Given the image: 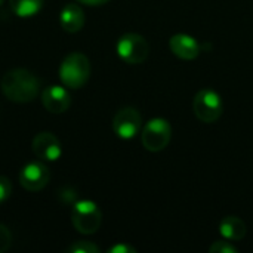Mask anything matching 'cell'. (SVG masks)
Listing matches in <instances>:
<instances>
[{
  "instance_id": "20",
  "label": "cell",
  "mask_w": 253,
  "mask_h": 253,
  "mask_svg": "<svg viewBox=\"0 0 253 253\" xmlns=\"http://www.w3.org/2000/svg\"><path fill=\"white\" fill-rule=\"evenodd\" d=\"M77 1L83 3V4H87V6H101V4L108 3L110 0H77Z\"/></svg>"
},
{
  "instance_id": "9",
  "label": "cell",
  "mask_w": 253,
  "mask_h": 253,
  "mask_svg": "<svg viewBox=\"0 0 253 253\" xmlns=\"http://www.w3.org/2000/svg\"><path fill=\"white\" fill-rule=\"evenodd\" d=\"M33 153L43 162H55L62 154L59 139L50 132H40L33 139Z\"/></svg>"
},
{
  "instance_id": "14",
  "label": "cell",
  "mask_w": 253,
  "mask_h": 253,
  "mask_svg": "<svg viewBox=\"0 0 253 253\" xmlns=\"http://www.w3.org/2000/svg\"><path fill=\"white\" fill-rule=\"evenodd\" d=\"M9 3L12 12L21 18L34 16L43 6V0H9Z\"/></svg>"
},
{
  "instance_id": "15",
  "label": "cell",
  "mask_w": 253,
  "mask_h": 253,
  "mask_svg": "<svg viewBox=\"0 0 253 253\" xmlns=\"http://www.w3.org/2000/svg\"><path fill=\"white\" fill-rule=\"evenodd\" d=\"M67 251L71 253H99V248L93 245L92 242L79 240V242H74L71 246H68Z\"/></svg>"
},
{
  "instance_id": "4",
  "label": "cell",
  "mask_w": 253,
  "mask_h": 253,
  "mask_svg": "<svg viewBox=\"0 0 253 253\" xmlns=\"http://www.w3.org/2000/svg\"><path fill=\"white\" fill-rule=\"evenodd\" d=\"M194 116L203 123H215L224 113L221 95L212 89H202L193 99Z\"/></svg>"
},
{
  "instance_id": "7",
  "label": "cell",
  "mask_w": 253,
  "mask_h": 253,
  "mask_svg": "<svg viewBox=\"0 0 253 253\" xmlns=\"http://www.w3.org/2000/svg\"><path fill=\"white\" fill-rule=\"evenodd\" d=\"M142 126V117L133 107L120 108L113 119V130L122 139H132L138 135Z\"/></svg>"
},
{
  "instance_id": "11",
  "label": "cell",
  "mask_w": 253,
  "mask_h": 253,
  "mask_svg": "<svg viewBox=\"0 0 253 253\" xmlns=\"http://www.w3.org/2000/svg\"><path fill=\"white\" fill-rule=\"evenodd\" d=\"M169 47L175 56H178L179 59H184V61H193L202 52L199 42L188 34L172 36L169 40Z\"/></svg>"
},
{
  "instance_id": "1",
  "label": "cell",
  "mask_w": 253,
  "mask_h": 253,
  "mask_svg": "<svg viewBox=\"0 0 253 253\" xmlns=\"http://www.w3.org/2000/svg\"><path fill=\"white\" fill-rule=\"evenodd\" d=\"M1 92L4 96L18 104L33 101L40 90V80L25 68H13L1 77Z\"/></svg>"
},
{
  "instance_id": "5",
  "label": "cell",
  "mask_w": 253,
  "mask_h": 253,
  "mask_svg": "<svg viewBox=\"0 0 253 253\" xmlns=\"http://www.w3.org/2000/svg\"><path fill=\"white\" fill-rule=\"evenodd\" d=\"M172 139V127L165 119H151L142 129L141 141L147 151H163Z\"/></svg>"
},
{
  "instance_id": "6",
  "label": "cell",
  "mask_w": 253,
  "mask_h": 253,
  "mask_svg": "<svg viewBox=\"0 0 253 253\" xmlns=\"http://www.w3.org/2000/svg\"><path fill=\"white\" fill-rule=\"evenodd\" d=\"M116 50L120 59L132 65L142 64L150 55L148 42L141 34H136V33L123 34L117 42Z\"/></svg>"
},
{
  "instance_id": "21",
  "label": "cell",
  "mask_w": 253,
  "mask_h": 253,
  "mask_svg": "<svg viewBox=\"0 0 253 253\" xmlns=\"http://www.w3.org/2000/svg\"><path fill=\"white\" fill-rule=\"evenodd\" d=\"M3 1H4V0H0V6H1V4H3Z\"/></svg>"
},
{
  "instance_id": "19",
  "label": "cell",
  "mask_w": 253,
  "mask_h": 253,
  "mask_svg": "<svg viewBox=\"0 0 253 253\" xmlns=\"http://www.w3.org/2000/svg\"><path fill=\"white\" fill-rule=\"evenodd\" d=\"M108 253H136V249L129 246V245H123V243H119L113 248L108 249Z\"/></svg>"
},
{
  "instance_id": "12",
  "label": "cell",
  "mask_w": 253,
  "mask_h": 253,
  "mask_svg": "<svg viewBox=\"0 0 253 253\" xmlns=\"http://www.w3.org/2000/svg\"><path fill=\"white\" fill-rule=\"evenodd\" d=\"M59 24L67 33H77L84 25V12L76 3H68L62 7L59 15Z\"/></svg>"
},
{
  "instance_id": "17",
  "label": "cell",
  "mask_w": 253,
  "mask_h": 253,
  "mask_svg": "<svg viewBox=\"0 0 253 253\" xmlns=\"http://www.w3.org/2000/svg\"><path fill=\"white\" fill-rule=\"evenodd\" d=\"M12 245V234L7 227L0 224V253L6 252Z\"/></svg>"
},
{
  "instance_id": "13",
  "label": "cell",
  "mask_w": 253,
  "mask_h": 253,
  "mask_svg": "<svg viewBox=\"0 0 253 253\" xmlns=\"http://www.w3.org/2000/svg\"><path fill=\"white\" fill-rule=\"evenodd\" d=\"M246 224L239 216H225L219 222V233L225 240L239 242L246 236Z\"/></svg>"
},
{
  "instance_id": "16",
  "label": "cell",
  "mask_w": 253,
  "mask_h": 253,
  "mask_svg": "<svg viewBox=\"0 0 253 253\" xmlns=\"http://www.w3.org/2000/svg\"><path fill=\"white\" fill-rule=\"evenodd\" d=\"M211 253H237V248L230 243V240H216L209 248Z\"/></svg>"
},
{
  "instance_id": "10",
  "label": "cell",
  "mask_w": 253,
  "mask_h": 253,
  "mask_svg": "<svg viewBox=\"0 0 253 253\" xmlns=\"http://www.w3.org/2000/svg\"><path fill=\"white\" fill-rule=\"evenodd\" d=\"M42 104L50 113H64L71 105L70 92L64 86L50 84L42 92Z\"/></svg>"
},
{
  "instance_id": "18",
  "label": "cell",
  "mask_w": 253,
  "mask_h": 253,
  "mask_svg": "<svg viewBox=\"0 0 253 253\" xmlns=\"http://www.w3.org/2000/svg\"><path fill=\"white\" fill-rule=\"evenodd\" d=\"M10 193H12V184H10V181L6 176H1L0 175V203L6 202L10 197Z\"/></svg>"
},
{
  "instance_id": "3",
  "label": "cell",
  "mask_w": 253,
  "mask_h": 253,
  "mask_svg": "<svg viewBox=\"0 0 253 253\" xmlns=\"http://www.w3.org/2000/svg\"><path fill=\"white\" fill-rule=\"evenodd\" d=\"M73 227L82 234H95L102 222V213L95 202L79 200L71 211Z\"/></svg>"
},
{
  "instance_id": "2",
  "label": "cell",
  "mask_w": 253,
  "mask_h": 253,
  "mask_svg": "<svg viewBox=\"0 0 253 253\" xmlns=\"http://www.w3.org/2000/svg\"><path fill=\"white\" fill-rule=\"evenodd\" d=\"M90 76L89 58L82 52H73L64 58L59 65V79L65 87L79 89L82 87Z\"/></svg>"
},
{
  "instance_id": "8",
  "label": "cell",
  "mask_w": 253,
  "mask_h": 253,
  "mask_svg": "<svg viewBox=\"0 0 253 253\" xmlns=\"http://www.w3.org/2000/svg\"><path fill=\"white\" fill-rule=\"evenodd\" d=\"M50 179V172L43 162L34 160L27 163L19 172V182L27 191L43 190Z\"/></svg>"
}]
</instances>
